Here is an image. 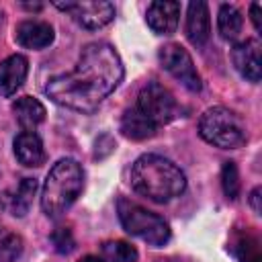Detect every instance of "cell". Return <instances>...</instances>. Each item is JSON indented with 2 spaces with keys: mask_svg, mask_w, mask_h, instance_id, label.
I'll list each match as a JSON object with an SVG mask.
<instances>
[{
  "mask_svg": "<svg viewBox=\"0 0 262 262\" xmlns=\"http://www.w3.org/2000/svg\"><path fill=\"white\" fill-rule=\"evenodd\" d=\"M123 61L108 43H90L82 49L74 70L51 78L45 94L72 111L92 113L121 84Z\"/></svg>",
  "mask_w": 262,
  "mask_h": 262,
  "instance_id": "6da1fadb",
  "label": "cell"
},
{
  "mask_svg": "<svg viewBox=\"0 0 262 262\" xmlns=\"http://www.w3.org/2000/svg\"><path fill=\"white\" fill-rule=\"evenodd\" d=\"M129 178L133 190L154 203H168L180 196L186 188L184 172L172 160L158 154H145L137 158L131 166Z\"/></svg>",
  "mask_w": 262,
  "mask_h": 262,
  "instance_id": "7a4b0ae2",
  "label": "cell"
},
{
  "mask_svg": "<svg viewBox=\"0 0 262 262\" xmlns=\"http://www.w3.org/2000/svg\"><path fill=\"white\" fill-rule=\"evenodd\" d=\"M84 186V170L72 158H61L49 170L43 190H41V209L47 217H61L78 199Z\"/></svg>",
  "mask_w": 262,
  "mask_h": 262,
  "instance_id": "3957f363",
  "label": "cell"
},
{
  "mask_svg": "<svg viewBox=\"0 0 262 262\" xmlns=\"http://www.w3.org/2000/svg\"><path fill=\"white\" fill-rule=\"evenodd\" d=\"M199 133L207 143L221 149H235L248 137L239 115L225 106L207 108L199 119Z\"/></svg>",
  "mask_w": 262,
  "mask_h": 262,
  "instance_id": "277c9868",
  "label": "cell"
},
{
  "mask_svg": "<svg viewBox=\"0 0 262 262\" xmlns=\"http://www.w3.org/2000/svg\"><path fill=\"white\" fill-rule=\"evenodd\" d=\"M117 213H119V221L123 225V229L143 242H147L149 246H164L170 239V225L164 221V217L143 209L137 203H131L127 199H119L117 203Z\"/></svg>",
  "mask_w": 262,
  "mask_h": 262,
  "instance_id": "5b68a950",
  "label": "cell"
},
{
  "mask_svg": "<svg viewBox=\"0 0 262 262\" xmlns=\"http://www.w3.org/2000/svg\"><path fill=\"white\" fill-rule=\"evenodd\" d=\"M135 108L143 117H147L158 129L178 117V102L174 100L172 92L158 82H149L139 90Z\"/></svg>",
  "mask_w": 262,
  "mask_h": 262,
  "instance_id": "8992f818",
  "label": "cell"
},
{
  "mask_svg": "<svg viewBox=\"0 0 262 262\" xmlns=\"http://www.w3.org/2000/svg\"><path fill=\"white\" fill-rule=\"evenodd\" d=\"M158 59H160L162 68L168 74H172L184 88H188L190 92L201 90V76L192 63V57L188 55V51L184 47H180L178 43H168L160 49Z\"/></svg>",
  "mask_w": 262,
  "mask_h": 262,
  "instance_id": "52a82bcc",
  "label": "cell"
},
{
  "mask_svg": "<svg viewBox=\"0 0 262 262\" xmlns=\"http://www.w3.org/2000/svg\"><path fill=\"white\" fill-rule=\"evenodd\" d=\"M59 10H66L80 27L88 31L102 29L115 18V6L111 2H57Z\"/></svg>",
  "mask_w": 262,
  "mask_h": 262,
  "instance_id": "ba28073f",
  "label": "cell"
},
{
  "mask_svg": "<svg viewBox=\"0 0 262 262\" xmlns=\"http://www.w3.org/2000/svg\"><path fill=\"white\" fill-rule=\"evenodd\" d=\"M231 59L235 70L250 82H258L262 76V59H260V41L246 39L237 43L231 51Z\"/></svg>",
  "mask_w": 262,
  "mask_h": 262,
  "instance_id": "9c48e42d",
  "label": "cell"
},
{
  "mask_svg": "<svg viewBox=\"0 0 262 262\" xmlns=\"http://www.w3.org/2000/svg\"><path fill=\"white\" fill-rule=\"evenodd\" d=\"M35 192H37V180L35 178H23L16 184V188H10V190L2 192L0 207L6 213L14 215V217H23V215L29 213Z\"/></svg>",
  "mask_w": 262,
  "mask_h": 262,
  "instance_id": "30bf717a",
  "label": "cell"
},
{
  "mask_svg": "<svg viewBox=\"0 0 262 262\" xmlns=\"http://www.w3.org/2000/svg\"><path fill=\"white\" fill-rule=\"evenodd\" d=\"M180 4L178 2H151L147 6V25L158 35H172L178 27Z\"/></svg>",
  "mask_w": 262,
  "mask_h": 262,
  "instance_id": "8fae6325",
  "label": "cell"
},
{
  "mask_svg": "<svg viewBox=\"0 0 262 262\" xmlns=\"http://www.w3.org/2000/svg\"><path fill=\"white\" fill-rule=\"evenodd\" d=\"M29 72V61L25 55L14 53L0 61V94L12 96L25 82Z\"/></svg>",
  "mask_w": 262,
  "mask_h": 262,
  "instance_id": "7c38bea8",
  "label": "cell"
},
{
  "mask_svg": "<svg viewBox=\"0 0 262 262\" xmlns=\"http://www.w3.org/2000/svg\"><path fill=\"white\" fill-rule=\"evenodd\" d=\"M16 43L27 49H43L53 43V29L43 20H23L14 29Z\"/></svg>",
  "mask_w": 262,
  "mask_h": 262,
  "instance_id": "4fadbf2b",
  "label": "cell"
},
{
  "mask_svg": "<svg viewBox=\"0 0 262 262\" xmlns=\"http://www.w3.org/2000/svg\"><path fill=\"white\" fill-rule=\"evenodd\" d=\"M211 35V18L209 6L205 2H190L186 12V37L192 45L201 47L209 41Z\"/></svg>",
  "mask_w": 262,
  "mask_h": 262,
  "instance_id": "5bb4252c",
  "label": "cell"
},
{
  "mask_svg": "<svg viewBox=\"0 0 262 262\" xmlns=\"http://www.w3.org/2000/svg\"><path fill=\"white\" fill-rule=\"evenodd\" d=\"M14 156L16 160L27 166V168H35L41 166L45 160V151H43V143L41 137L35 131H20L14 137Z\"/></svg>",
  "mask_w": 262,
  "mask_h": 262,
  "instance_id": "9a60e30c",
  "label": "cell"
},
{
  "mask_svg": "<svg viewBox=\"0 0 262 262\" xmlns=\"http://www.w3.org/2000/svg\"><path fill=\"white\" fill-rule=\"evenodd\" d=\"M12 113L18 125L23 127V131H35V127L41 125L45 119V106L37 98H31V96L16 98L12 102Z\"/></svg>",
  "mask_w": 262,
  "mask_h": 262,
  "instance_id": "2e32d148",
  "label": "cell"
},
{
  "mask_svg": "<svg viewBox=\"0 0 262 262\" xmlns=\"http://www.w3.org/2000/svg\"><path fill=\"white\" fill-rule=\"evenodd\" d=\"M121 131H123L125 137L135 139V141H141V139L154 137L156 131H158V127L147 117H143L135 106H131L129 111H125V115L121 119Z\"/></svg>",
  "mask_w": 262,
  "mask_h": 262,
  "instance_id": "e0dca14e",
  "label": "cell"
},
{
  "mask_svg": "<svg viewBox=\"0 0 262 262\" xmlns=\"http://www.w3.org/2000/svg\"><path fill=\"white\" fill-rule=\"evenodd\" d=\"M242 25H244L242 12L231 4H221L219 14H217V29L221 37L227 41H233L242 33Z\"/></svg>",
  "mask_w": 262,
  "mask_h": 262,
  "instance_id": "ac0fdd59",
  "label": "cell"
},
{
  "mask_svg": "<svg viewBox=\"0 0 262 262\" xmlns=\"http://www.w3.org/2000/svg\"><path fill=\"white\" fill-rule=\"evenodd\" d=\"M233 254L237 256L239 262H262L260 242L250 231H244V233H239L235 237V242H233Z\"/></svg>",
  "mask_w": 262,
  "mask_h": 262,
  "instance_id": "d6986e66",
  "label": "cell"
},
{
  "mask_svg": "<svg viewBox=\"0 0 262 262\" xmlns=\"http://www.w3.org/2000/svg\"><path fill=\"white\" fill-rule=\"evenodd\" d=\"M100 252L106 260L111 262H137L139 254L135 250V246L123 242V239H115V242H104L100 246Z\"/></svg>",
  "mask_w": 262,
  "mask_h": 262,
  "instance_id": "ffe728a7",
  "label": "cell"
},
{
  "mask_svg": "<svg viewBox=\"0 0 262 262\" xmlns=\"http://www.w3.org/2000/svg\"><path fill=\"white\" fill-rule=\"evenodd\" d=\"M23 254V237L0 225V262H14Z\"/></svg>",
  "mask_w": 262,
  "mask_h": 262,
  "instance_id": "44dd1931",
  "label": "cell"
},
{
  "mask_svg": "<svg viewBox=\"0 0 262 262\" xmlns=\"http://www.w3.org/2000/svg\"><path fill=\"white\" fill-rule=\"evenodd\" d=\"M221 186L227 199H237L239 194V174H237V166L233 162H225L223 170H221Z\"/></svg>",
  "mask_w": 262,
  "mask_h": 262,
  "instance_id": "7402d4cb",
  "label": "cell"
},
{
  "mask_svg": "<svg viewBox=\"0 0 262 262\" xmlns=\"http://www.w3.org/2000/svg\"><path fill=\"white\" fill-rule=\"evenodd\" d=\"M51 244H53V248H55L59 254H70V252L74 250V246H76L74 235H72V231H70L68 227H57V229L51 233Z\"/></svg>",
  "mask_w": 262,
  "mask_h": 262,
  "instance_id": "603a6c76",
  "label": "cell"
},
{
  "mask_svg": "<svg viewBox=\"0 0 262 262\" xmlns=\"http://www.w3.org/2000/svg\"><path fill=\"white\" fill-rule=\"evenodd\" d=\"M250 14H252L254 29H256V31H260V29H262V23H260V4H258V2H254V4L250 6Z\"/></svg>",
  "mask_w": 262,
  "mask_h": 262,
  "instance_id": "cb8c5ba5",
  "label": "cell"
},
{
  "mask_svg": "<svg viewBox=\"0 0 262 262\" xmlns=\"http://www.w3.org/2000/svg\"><path fill=\"white\" fill-rule=\"evenodd\" d=\"M260 188L256 186L252 192H250V205H252V209H254V213H258L260 215V211H262V207H260Z\"/></svg>",
  "mask_w": 262,
  "mask_h": 262,
  "instance_id": "d4e9b609",
  "label": "cell"
},
{
  "mask_svg": "<svg viewBox=\"0 0 262 262\" xmlns=\"http://www.w3.org/2000/svg\"><path fill=\"white\" fill-rule=\"evenodd\" d=\"M78 262H108V260H102V258H98V256H84V258L78 260Z\"/></svg>",
  "mask_w": 262,
  "mask_h": 262,
  "instance_id": "484cf974",
  "label": "cell"
}]
</instances>
